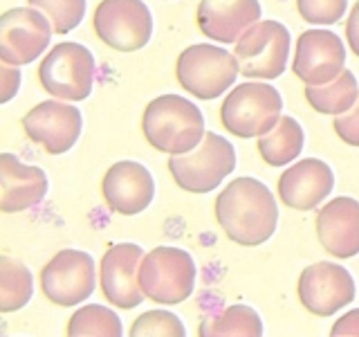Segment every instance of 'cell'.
I'll list each match as a JSON object with an SVG mask.
<instances>
[{"label":"cell","instance_id":"16","mask_svg":"<svg viewBox=\"0 0 359 337\" xmlns=\"http://www.w3.org/2000/svg\"><path fill=\"white\" fill-rule=\"evenodd\" d=\"M101 194L108 209L121 216H137L155 198V180L144 164L121 160L106 171Z\"/></svg>","mask_w":359,"mask_h":337},{"label":"cell","instance_id":"7","mask_svg":"<svg viewBox=\"0 0 359 337\" xmlns=\"http://www.w3.org/2000/svg\"><path fill=\"white\" fill-rule=\"evenodd\" d=\"M95 56L86 45L63 41L48 52L39 65V81L45 93L63 101H83L95 86Z\"/></svg>","mask_w":359,"mask_h":337},{"label":"cell","instance_id":"9","mask_svg":"<svg viewBox=\"0 0 359 337\" xmlns=\"http://www.w3.org/2000/svg\"><path fill=\"white\" fill-rule=\"evenodd\" d=\"M93 25L99 41L117 52H137L153 37L151 9L142 0H101Z\"/></svg>","mask_w":359,"mask_h":337},{"label":"cell","instance_id":"5","mask_svg":"<svg viewBox=\"0 0 359 337\" xmlns=\"http://www.w3.org/2000/svg\"><path fill=\"white\" fill-rule=\"evenodd\" d=\"M236 168V149L222 135L207 133L194 151L168 157L175 185L189 194H209Z\"/></svg>","mask_w":359,"mask_h":337},{"label":"cell","instance_id":"25","mask_svg":"<svg viewBox=\"0 0 359 337\" xmlns=\"http://www.w3.org/2000/svg\"><path fill=\"white\" fill-rule=\"evenodd\" d=\"M67 335L70 337H121L123 326L115 310L101 303H90L74 310L67 322Z\"/></svg>","mask_w":359,"mask_h":337},{"label":"cell","instance_id":"27","mask_svg":"<svg viewBox=\"0 0 359 337\" xmlns=\"http://www.w3.org/2000/svg\"><path fill=\"white\" fill-rule=\"evenodd\" d=\"M130 337H184L187 329L171 310H149L133 322Z\"/></svg>","mask_w":359,"mask_h":337},{"label":"cell","instance_id":"19","mask_svg":"<svg viewBox=\"0 0 359 337\" xmlns=\"http://www.w3.org/2000/svg\"><path fill=\"white\" fill-rule=\"evenodd\" d=\"M48 176L41 166L20 162L16 155H0V209L18 213L36 207L48 194Z\"/></svg>","mask_w":359,"mask_h":337},{"label":"cell","instance_id":"20","mask_svg":"<svg viewBox=\"0 0 359 337\" xmlns=\"http://www.w3.org/2000/svg\"><path fill=\"white\" fill-rule=\"evenodd\" d=\"M258 0H200L198 27L207 39L233 43L261 20Z\"/></svg>","mask_w":359,"mask_h":337},{"label":"cell","instance_id":"17","mask_svg":"<svg viewBox=\"0 0 359 337\" xmlns=\"http://www.w3.org/2000/svg\"><path fill=\"white\" fill-rule=\"evenodd\" d=\"M334 187L332 168L319 157H306L287 166L278 178V196L287 207L299 211L317 209Z\"/></svg>","mask_w":359,"mask_h":337},{"label":"cell","instance_id":"15","mask_svg":"<svg viewBox=\"0 0 359 337\" xmlns=\"http://www.w3.org/2000/svg\"><path fill=\"white\" fill-rule=\"evenodd\" d=\"M346 48L341 39L328 29H306L297 41L292 61L294 72L306 86H325L346 70Z\"/></svg>","mask_w":359,"mask_h":337},{"label":"cell","instance_id":"32","mask_svg":"<svg viewBox=\"0 0 359 337\" xmlns=\"http://www.w3.org/2000/svg\"><path fill=\"white\" fill-rule=\"evenodd\" d=\"M346 41L351 45V50L359 56V0L353 5L351 16L346 22Z\"/></svg>","mask_w":359,"mask_h":337},{"label":"cell","instance_id":"18","mask_svg":"<svg viewBox=\"0 0 359 337\" xmlns=\"http://www.w3.org/2000/svg\"><path fill=\"white\" fill-rule=\"evenodd\" d=\"M317 236L323 250L337 258L359 254V200L339 196L319 209Z\"/></svg>","mask_w":359,"mask_h":337},{"label":"cell","instance_id":"8","mask_svg":"<svg viewBox=\"0 0 359 337\" xmlns=\"http://www.w3.org/2000/svg\"><path fill=\"white\" fill-rule=\"evenodd\" d=\"M241 74L247 79H278L290 59V32L278 20H258L236 41Z\"/></svg>","mask_w":359,"mask_h":337},{"label":"cell","instance_id":"22","mask_svg":"<svg viewBox=\"0 0 359 337\" xmlns=\"http://www.w3.org/2000/svg\"><path fill=\"white\" fill-rule=\"evenodd\" d=\"M306 101L321 115H344L359 99V84L351 70H344L325 86H306Z\"/></svg>","mask_w":359,"mask_h":337},{"label":"cell","instance_id":"28","mask_svg":"<svg viewBox=\"0 0 359 337\" xmlns=\"http://www.w3.org/2000/svg\"><path fill=\"white\" fill-rule=\"evenodd\" d=\"M299 16L310 25H334L348 9V0H297Z\"/></svg>","mask_w":359,"mask_h":337},{"label":"cell","instance_id":"29","mask_svg":"<svg viewBox=\"0 0 359 337\" xmlns=\"http://www.w3.org/2000/svg\"><path fill=\"white\" fill-rule=\"evenodd\" d=\"M332 126H334V133L341 138V142L359 149V99L351 110L344 112V115H334Z\"/></svg>","mask_w":359,"mask_h":337},{"label":"cell","instance_id":"10","mask_svg":"<svg viewBox=\"0 0 359 337\" xmlns=\"http://www.w3.org/2000/svg\"><path fill=\"white\" fill-rule=\"evenodd\" d=\"M97 272L93 256L83 250L56 252L41 270V290L56 306L72 308L95 292Z\"/></svg>","mask_w":359,"mask_h":337},{"label":"cell","instance_id":"24","mask_svg":"<svg viewBox=\"0 0 359 337\" xmlns=\"http://www.w3.org/2000/svg\"><path fill=\"white\" fill-rule=\"evenodd\" d=\"M34 295V277L25 263L0 256V310L16 312L25 308Z\"/></svg>","mask_w":359,"mask_h":337},{"label":"cell","instance_id":"26","mask_svg":"<svg viewBox=\"0 0 359 337\" xmlns=\"http://www.w3.org/2000/svg\"><path fill=\"white\" fill-rule=\"evenodd\" d=\"M50 18L54 34H67L81 25L86 16V0H27Z\"/></svg>","mask_w":359,"mask_h":337},{"label":"cell","instance_id":"31","mask_svg":"<svg viewBox=\"0 0 359 337\" xmlns=\"http://www.w3.org/2000/svg\"><path fill=\"white\" fill-rule=\"evenodd\" d=\"M332 337H359V308L348 310L330 329Z\"/></svg>","mask_w":359,"mask_h":337},{"label":"cell","instance_id":"3","mask_svg":"<svg viewBox=\"0 0 359 337\" xmlns=\"http://www.w3.org/2000/svg\"><path fill=\"white\" fill-rule=\"evenodd\" d=\"M280 117H283V97L274 86L258 79L236 86L220 106L224 131L243 140L269 133Z\"/></svg>","mask_w":359,"mask_h":337},{"label":"cell","instance_id":"30","mask_svg":"<svg viewBox=\"0 0 359 337\" xmlns=\"http://www.w3.org/2000/svg\"><path fill=\"white\" fill-rule=\"evenodd\" d=\"M0 86H3V95H0V101L7 104L16 97L18 88H20V70L18 65H9V63H3L0 67Z\"/></svg>","mask_w":359,"mask_h":337},{"label":"cell","instance_id":"11","mask_svg":"<svg viewBox=\"0 0 359 337\" xmlns=\"http://www.w3.org/2000/svg\"><path fill=\"white\" fill-rule=\"evenodd\" d=\"M54 27L36 7L7 9L0 16V59L9 65H27L48 50Z\"/></svg>","mask_w":359,"mask_h":337},{"label":"cell","instance_id":"23","mask_svg":"<svg viewBox=\"0 0 359 337\" xmlns=\"http://www.w3.org/2000/svg\"><path fill=\"white\" fill-rule=\"evenodd\" d=\"M200 337H261L263 322L258 312L243 303L224 308L218 317H209L200 324Z\"/></svg>","mask_w":359,"mask_h":337},{"label":"cell","instance_id":"13","mask_svg":"<svg viewBox=\"0 0 359 337\" xmlns=\"http://www.w3.org/2000/svg\"><path fill=\"white\" fill-rule=\"evenodd\" d=\"M83 128L81 110L63 104L59 99H48L34 106L22 117V131L32 140L41 144L50 155H63L76 144Z\"/></svg>","mask_w":359,"mask_h":337},{"label":"cell","instance_id":"4","mask_svg":"<svg viewBox=\"0 0 359 337\" xmlns=\"http://www.w3.org/2000/svg\"><path fill=\"white\" fill-rule=\"evenodd\" d=\"M198 267L187 250L160 245L144 254L140 265V286L146 299L162 306H177L196 290Z\"/></svg>","mask_w":359,"mask_h":337},{"label":"cell","instance_id":"14","mask_svg":"<svg viewBox=\"0 0 359 337\" xmlns=\"http://www.w3.org/2000/svg\"><path fill=\"white\" fill-rule=\"evenodd\" d=\"M144 250L135 243L110 245L108 252L101 256L99 284L101 292L115 308L130 310L144 301V290L140 286V265Z\"/></svg>","mask_w":359,"mask_h":337},{"label":"cell","instance_id":"21","mask_svg":"<svg viewBox=\"0 0 359 337\" xmlns=\"http://www.w3.org/2000/svg\"><path fill=\"white\" fill-rule=\"evenodd\" d=\"M303 144L306 133L301 124L294 117L283 115L272 131L258 138V153L269 166H287L301 155Z\"/></svg>","mask_w":359,"mask_h":337},{"label":"cell","instance_id":"12","mask_svg":"<svg viewBox=\"0 0 359 337\" xmlns=\"http://www.w3.org/2000/svg\"><path fill=\"white\" fill-rule=\"evenodd\" d=\"M299 299L317 317H330L355 299V279L339 263H312L299 277Z\"/></svg>","mask_w":359,"mask_h":337},{"label":"cell","instance_id":"2","mask_svg":"<svg viewBox=\"0 0 359 337\" xmlns=\"http://www.w3.org/2000/svg\"><path fill=\"white\" fill-rule=\"evenodd\" d=\"M142 131L155 151L168 155L194 151L207 135L202 110L180 95L155 97L144 110Z\"/></svg>","mask_w":359,"mask_h":337},{"label":"cell","instance_id":"1","mask_svg":"<svg viewBox=\"0 0 359 337\" xmlns=\"http://www.w3.org/2000/svg\"><path fill=\"white\" fill-rule=\"evenodd\" d=\"M216 220L233 243L256 247L274 236L278 207L261 180L236 178L216 198Z\"/></svg>","mask_w":359,"mask_h":337},{"label":"cell","instance_id":"6","mask_svg":"<svg viewBox=\"0 0 359 337\" xmlns=\"http://www.w3.org/2000/svg\"><path fill=\"white\" fill-rule=\"evenodd\" d=\"M241 67L236 54L211 43H198L180 54L175 77L189 95L198 99H216L233 86Z\"/></svg>","mask_w":359,"mask_h":337}]
</instances>
